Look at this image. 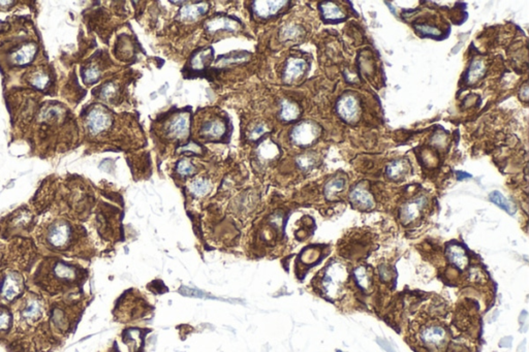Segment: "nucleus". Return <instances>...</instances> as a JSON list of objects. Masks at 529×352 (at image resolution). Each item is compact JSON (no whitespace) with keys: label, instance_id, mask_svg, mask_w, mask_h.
<instances>
[{"label":"nucleus","instance_id":"obj_1","mask_svg":"<svg viewBox=\"0 0 529 352\" xmlns=\"http://www.w3.org/2000/svg\"><path fill=\"white\" fill-rule=\"evenodd\" d=\"M347 279V272L345 268L339 263H332L327 270L323 279L322 288L325 294L330 297H337L340 293L344 282Z\"/></svg>","mask_w":529,"mask_h":352},{"label":"nucleus","instance_id":"obj_2","mask_svg":"<svg viewBox=\"0 0 529 352\" xmlns=\"http://www.w3.org/2000/svg\"><path fill=\"white\" fill-rule=\"evenodd\" d=\"M320 129L317 124L311 121H303L293 129L291 139L297 146L308 147L318 139Z\"/></svg>","mask_w":529,"mask_h":352},{"label":"nucleus","instance_id":"obj_3","mask_svg":"<svg viewBox=\"0 0 529 352\" xmlns=\"http://www.w3.org/2000/svg\"><path fill=\"white\" fill-rule=\"evenodd\" d=\"M447 339L445 329L439 324H429L422 328L419 334V340L422 345L428 349L441 348Z\"/></svg>","mask_w":529,"mask_h":352},{"label":"nucleus","instance_id":"obj_4","mask_svg":"<svg viewBox=\"0 0 529 352\" xmlns=\"http://www.w3.org/2000/svg\"><path fill=\"white\" fill-rule=\"evenodd\" d=\"M336 111L343 121L347 123H355L359 120L361 112L358 98L352 94L342 95L337 102Z\"/></svg>","mask_w":529,"mask_h":352},{"label":"nucleus","instance_id":"obj_5","mask_svg":"<svg viewBox=\"0 0 529 352\" xmlns=\"http://www.w3.org/2000/svg\"><path fill=\"white\" fill-rule=\"evenodd\" d=\"M111 124V118L108 113L100 108H94L87 117V125L89 130L96 135L107 129Z\"/></svg>","mask_w":529,"mask_h":352},{"label":"nucleus","instance_id":"obj_6","mask_svg":"<svg viewBox=\"0 0 529 352\" xmlns=\"http://www.w3.org/2000/svg\"><path fill=\"white\" fill-rule=\"evenodd\" d=\"M349 198L350 202L359 209L369 210L374 207L373 196L363 184H358L352 188L349 194Z\"/></svg>","mask_w":529,"mask_h":352},{"label":"nucleus","instance_id":"obj_7","mask_svg":"<svg viewBox=\"0 0 529 352\" xmlns=\"http://www.w3.org/2000/svg\"><path fill=\"white\" fill-rule=\"evenodd\" d=\"M426 205V198L423 196H420L411 202L406 203L404 206L402 207L400 211V219L404 224L411 223L412 221L416 220L420 214L422 209Z\"/></svg>","mask_w":529,"mask_h":352},{"label":"nucleus","instance_id":"obj_8","mask_svg":"<svg viewBox=\"0 0 529 352\" xmlns=\"http://www.w3.org/2000/svg\"><path fill=\"white\" fill-rule=\"evenodd\" d=\"M446 256L452 265L459 270H465L468 266V256L466 251L459 244H450L446 248Z\"/></svg>","mask_w":529,"mask_h":352},{"label":"nucleus","instance_id":"obj_9","mask_svg":"<svg viewBox=\"0 0 529 352\" xmlns=\"http://www.w3.org/2000/svg\"><path fill=\"white\" fill-rule=\"evenodd\" d=\"M287 4L286 2H256L254 12L260 18H270L280 12Z\"/></svg>","mask_w":529,"mask_h":352},{"label":"nucleus","instance_id":"obj_10","mask_svg":"<svg viewBox=\"0 0 529 352\" xmlns=\"http://www.w3.org/2000/svg\"><path fill=\"white\" fill-rule=\"evenodd\" d=\"M238 28V23L228 17H216L206 23L207 31L214 33L219 30L235 31Z\"/></svg>","mask_w":529,"mask_h":352},{"label":"nucleus","instance_id":"obj_11","mask_svg":"<svg viewBox=\"0 0 529 352\" xmlns=\"http://www.w3.org/2000/svg\"><path fill=\"white\" fill-rule=\"evenodd\" d=\"M306 68V62L300 58H292L287 63L283 80L286 82H293L301 77Z\"/></svg>","mask_w":529,"mask_h":352},{"label":"nucleus","instance_id":"obj_12","mask_svg":"<svg viewBox=\"0 0 529 352\" xmlns=\"http://www.w3.org/2000/svg\"><path fill=\"white\" fill-rule=\"evenodd\" d=\"M321 17L327 22H341L345 19L343 11L334 3H322L319 6Z\"/></svg>","mask_w":529,"mask_h":352},{"label":"nucleus","instance_id":"obj_13","mask_svg":"<svg viewBox=\"0 0 529 352\" xmlns=\"http://www.w3.org/2000/svg\"><path fill=\"white\" fill-rule=\"evenodd\" d=\"M189 129V120L186 115L176 116L169 125L170 136L174 138H182L184 137Z\"/></svg>","mask_w":529,"mask_h":352},{"label":"nucleus","instance_id":"obj_14","mask_svg":"<svg viewBox=\"0 0 529 352\" xmlns=\"http://www.w3.org/2000/svg\"><path fill=\"white\" fill-rule=\"evenodd\" d=\"M70 238V230L66 224H58L51 230L49 235V240L52 245L56 247L64 246Z\"/></svg>","mask_w":529,"mask_h":352},{"label":"nucleus","instance_id":"obj_15","mask_svg":"<svg viewBox=\"0 0 529 352\" xmlns=\"http://www.w3.org/2000/svg\"><path fill=\"white\" fill-rule=\"evenodd\" d=\"M225 133V125L220 120L207 121L200 128V135L206 139H216L223 136Z\"/></svg>","mask_w":529,"mask_h":352},{"label":"nucleus","instance_id":"obj_16","mask_svg":"<svg viewBox=\"0 0 529 352\" xmlns=\"http://www.w3.org/2000/svg\"><path fill=\"white\" fill-rule=\"evenodd\" d=\"M214 51L212 48H207L204 50H199L191 58L190 65L192 69L201 70L204 69L213 59Z\"/></svg>","mask_w":529,"mask_h":352},{"label":"nucleus","instance_id":"obj_17","mask_svg":"<svg viewBox=\"0 0 529 352\" xmlns=\"http://www.w3.org/2000/svg\"><path fill=\"white\" fill-rule=\"evenodd\" d=\"M410 165L405 159H397L387 166V175L391 180H400L409 172Z\"/></svg>","mask_w":529,"mask_h":352},{"label":"nucleus","instance_id":"obj_18","mask_svg":"<svg viewBox=\"0 0 529 352\" xmlns=\"http://www.w3.org/2000/svg\"><path fill=\"white\" fill-rule=\"evenodd\" d=\"M36 50L37 49L33 43L23 46L13 55V61L19 65L28 64L33 60L36 54Z\"/></svg>","mask_w":529,"mask_h":352},{"label":"nucleus","instance_id":"obj_19","mask_svg":"<svg viewBox=\"0 0 529 352\" xmlns=\"http://www.w3.org/2000/svg\"><path fill=\"white\" fill-rule=\"evenodd\" d=\"M208 5L205 4H197V5H191V6H185L181 9L179 16L180 19L184 21H193L197 19L199 16L205 15L208 11Z\"/></svg>","mask_w":529,"mask_h":352},{"label":"nucleus","instance_id":"obj_20","mask_svg":"<svg viewBox=\"0 0 529 352\" xmlns=\"http://www.w3.org/2000/svg\"><path fill=\"white\" fill-rule=\"evenodd\" d=\"M485 73V64L482 60L475 59L471 62L467 72H466V82L469 84H473L480 80Z\"/></svg>","mask_w":529,"mask_h":352},{"label":"nucleus","instance_id":"obj_21","mask_svg":"<svg viewBox=\"0 0 529 352\" xmlns=\"http://www.w3.org/2000/svg\"><path fill=\"white\" fill-rule=\"evenodd\" d=\"M489 198L492 203H494L496 206L500 207L502 210H505L507 213L513 215L516 212V207L513 203H511L508 198L503 196L498 191H493L490 193Z\"/></svg>","mask_w":529,"mask_h":352},{"label":"nucleus","instance_id":"obj_22","mask_svg":"<svg viewBox=\"0 0 529 352\" xmlns=\"http://www.w3.org/2000/svg\"><path fill=\"white\" fill-rule=\"evenodd\" d=\"M299 115H300V110L296 104L288 102V100H286V102L282 103L281 111H280V118L283 121H286V122L294 121L299 117Z\"/></svg>","mask_w":529,"mask_h":352},{"label":"nucleus","instance_id":"obj_23","mask_svg":"<svg viewBox=\"0 0 529 352\" xmlns=\"http://www.w3.org/2000/svg\"><path fill=\"white\" fill-rule=\"evenodd\" d=\"M345 186V180L342 178H335L332 179L327 183L324 187V195L328 199H332L335 197L339 192H341L344 189Z\"/></svg>","mask_w":529,"mask_h":352},{"label":"nucleus","instance_id":"obj_24","mask_svg":"<svg viewBox=\"0 0 529 352\" xmlns=\"http://www.w3.org/2000/svg\"><path fill=\"white\" fill-rule=\"evenodd\" d=\"M355 278L358 282V284L363 288L368 290L371 285V279L370 275L365 267H359L355 270Z\"/></svg>","mask_w":529,"mask_h":352},{"label":"nucleus","instance_id":"obj_25","mask_svg":"<svg viewBox=\"0 0 529 352\" xmlns=\"http://www.w3.org/2000/svg\"><path fill=\"white\" fill-rule=\"evenodd\" d=\"M248 60V55H245L244 53L236 54V55H224L218 58L216 64L218 66H224V65H230L233 63H241Z\"/></svg>","mask_w":529,"mask_h":352},{"label":"nucleus","instance_id":"obj_26","mask_svg":"<svg viewBox=\"0 0 529 352\" xmlns=\"http://www.w3.org/2000/svg\"><path fill=\"white\" fill-rule=\"evenodd\" d=\"M415 28L422 36L439 37L441 35V31L438 28L432 26V25L417 24V25H415Z\"/></svg>","mask_w":529,"mask_h":352},{"label":"nucleus","instance_id":"obj_27","mask_svg":"<svg viewBox=\"0 0 529 352\" xmlns=\"http://www.w3.org/2000/svg\"><path fill=\"white\" fill-rule=\"evenodd\" d=\"M211 189V185L206 180H196L191 183L190 190L193 194L197 196H201L207 194Z\"/></svg>","mask_w":529,"mask_h":352},{"label":"nucleus","instance_id":"obj_28","mask_svg":"<svg viewBox=\"0 0 529 352\" xmlns=\"http://www.w3.org/2000/svg\"><path fill=\"white\" fill-rule=\"evenodd\" d=\"M30 82L34 87H36L38 89H44L49 84V78L47 74H45L43 72H36L31 77Z\"/></svg>","mask_w":529,"mask_h":352},{"label":"nucleus","instance_id":"obj_29","mask_svg":"<svg viewBox=\"0 0 529 352\" xmlns=\"http://www.w3.org/2000/svg\"><path fill=\"white\" fill-rule=\"evenodd\" d=\"M177 171L181 175H189L194 172V166L186 159H182L177 164Z\"/></svg>","mask_w":529,"mask_h":352},{"label":"nucleus","instance_id":"obj_30","mask_svg":"<svg viewBox=\"0 0 529 352\" xmlns=\"http://www.w3.org/2000/svg\"><path fill=\"white\" fill-rule=\"evenodd\" d=\"M99 78V70L95 66H90L84 71V80L89 83L93 84L95 83Z\"/></svg>","mask_w":529,"mask_h":352},{"label":"nucleus","instance_id":"obj_31","mask_svg":"<svg viewBox=\"0 0 529 352\" xmlns=\"http://www.w3.org/2000/svg\"><path fill=\"white\" fill-rule=\"evenodd\" d=\"M301 33V30L298 26H295V25H290V26L286 27L283 29V31L281 32V35H282V38L284 39H294L296 37H298Z\"/></svg>","mask_w":529,"mask_h":352},{"label":"nucleus","instance_id":"obj_32","mask_svg":"<svg viewBox=\"0 0 529 352\" xmlns=\"http://www.w3.org/2000/svg\"><path fill=\"white\" fill-rule=\"evenodd\" d=\"M298 164L300 165L301 168L303 169H307L309 167H311L313 165V158L312 157H309V156H300L297 160Z\"/></svg>","mask_w":529,"mask_h":352},{"label":"nucleus","instance_id":"obj_33","mask_svg":"<svg viewBox=\"0 0 529 352\" xmlns=\"http://www.w3.org/2000/svg\"><path fill=\"white\" fill-rule=\"evenodd\" d=\"M116 89H115V86L113 84H108L106 85L104 88H103V91H102V96L105 97V98H108V97H111L114 93H115Z\"/></svg>","mask_w":529,"mask_h":352},{"label":"nucleus","instance_id":"obj_34","mask_svg":"<svg viewBox=\"0 0 529 352\" xmlns=\"http://www.w3.org/2000/svg\"><path fill=\"white\" fill-rule=\"evenodd\" d=\"M265 131H266V129L263 125H259V126H257L253 130V133H251V139H254V140L259 139L261 136H263L265 134Z\"/></svg>","mask_w":529,"mask_h":352},{"label":"nucleus","instance_id":"obj_35","mask_svg":"<svg viewBox=\"0 0 529 352\" xmlns=\"http://www.w3.org/2000/svg\"><path fill=\"white\" fill-rule=\"evenodd\" d=\"M520 98L522 100H524V102H526V100L528 99V87L527 85H525L524 87L521 88V91H520Z\"/></svg>","mask_w":529,"mask_h":352}]
</instances>
